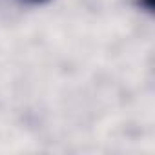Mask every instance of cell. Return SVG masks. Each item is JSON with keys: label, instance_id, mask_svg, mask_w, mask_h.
Returning a JSON list of instances; mask_svg holds the SVG:
<instances>
[{"label": "cell", "instance_id": "1", "mask_svg": "<svg viewBox=\"0 0 155 155\" xmlns=\"http://www.w3.org/2000/svg\"><path fill=\"white\" fill-rule=\"evenodd\" d=\"M140 2H142V6L148 8V9H151V6H153V0H140Z\"/></svg>", "mask_w": 155, "mask_h": 155}, {"label": "cell", "instance_id": "2", "mask_svg": "<svg viewBox=\"0 0 155 155\" xmlns=\"http://www.w3.org/2000/svg\"><path fill=\"white\" fill-rule=\"evenodd\" d=\"M26 2H31V4H40V2H46V0H26Z\"/></svg>", "mask_w": 155, "mask_h": 155}]
</instances>
